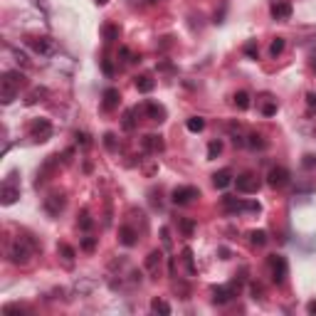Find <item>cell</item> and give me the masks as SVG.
Listing matches in <instances>:
<instances>
[{"label": "cell", "instance_id": "obj_1", "mask_svg": "<svg viewBox=\"0 0 316 316\" xmlns=\"http://www.w3.org/2000/svg\"><path fill=\"white\" fill-rule=\"evenodd\" d=\"M22 87H25V75H22V72H18V69L5 72L3 79H0V101H3V104L15 101Z\"/></svg>", "mask_w": 316, "mask_h": 316}, {"label": "cell", "instance_id": "obj_2", "mask_svg": "<svg viewBox=\"0 0 316 316\" xmlns=\"http://www.w3.org/2000/svg\"><path fill=\"white\" fill-rule=\"evenodd\" d=\"M32 250H35V244L27 237H15L8 247V260L13 264H27L30 257H32Z\"/></svg>", "mask_w": 316, "mask_h": 316}, {"label": "cell", "instance_id": "obj_3", "mask_svg": "<svg viewBox=\"0 0 316 316\" xmlns=\"http://www.w3.org/2000/svg\"><path fill=\"white\" fill-rule=\"evenodd\" d=\"M267 264H269V272H272V282L282 287L287 277H289V264H287V257H282V255H269L267 257Z\"/></svg>", "mask_w": 316, "mask_h": 316}, {"label": "cell", "instance_id": "obj_4", "mask_svg": "<svg viewBox=\"0 0 316 316\" xmlns=\"http://www.w3.org/2000/svg\"><path fill=\"white\" fill-rule=\"evenodd\" d=\"M30 138L38 141V144H45L52 138V124L47 119H32L30 124Z\"/></svg>", "mask_w": 316, "mask_h": 316}, {"label": "cell", "instance_id": "obj_5", "mask_svg": "<svg viewBox=\"0 0 316 316\" xmlns=\"http://www.w3.org/2000/svg\"><path fill=\"white\" fill-rule=\"evenodd\" d=\"M18 198H20V186H18V181H15V173H13V175H8V178L3 181V188H0V203L13 205Z\"/></svg>", "mask_w": 316, "mask_h": 316}, {"label": "cell", "instance_id": "obj_6", "mask_svg": "<svg viewBox=\"0 0 316 316\" xmlns=\"http://www.w3.org/2000/svg\"><path fill=\"white\" fill-rule=\"evenodd\" d=\"M223 207L227 213H260V203H247L242 198H223Z\"/></svg>", "mask_w": 316, "mask_h": 316}, {"label": "cell", "instance_id": "obj_7", "mask_svg": "<svg viewBox=\"0 0 316 316\" xmlns=\"http://www.w3.org/2000/svg\"><path fill=\"white\" fill-rule=\"evenodd\" d=\"M198 195H200V190L195 186H178V188H173L170 200H173V205H188V203H193V198H198Z\"/></svg>", "mask_w": 316, "mask_h": 316}, {"label": "cell", "instance_id": "obj_8", "mask_svg": "<svg viewBox=\"0 0 316 316\" xmlns=\"http://www.w3.org/2000/svg\"><path fill=\"white\" fill-rule=\"evenodd\" d=\"M235 186H237V193H244V195H252L260 190V178L255 173H242L235 178Z\"/></svg>", "mask_w": 316, "mask_h": 316}, {"label": "cell", "instance_id": "obj_9", "mask_svg": "<svg viewBox=\"0 0 316 316\" xmlns=\"http://www.w3.org/2000/svg\"><path fill=\"white\" fill-rule=\"evenodd\" d=\"M237 292H240V284H223V287H215L213 289V301L215 304H227V301H232V299L237 297Z\"/></svg>", "mask_w": 316, "mask_h": 316}, {"label": "cell", "instance_id": "obj_10", "mask_svg": "<svg viewBox=\"0 0 316 316\" xmlns=\"http://www.w3.org/2000/svg\"><path fill=\"white\" fill-rule=\"evenodd\" d=\"M64 205H67V198L62 193H50L45 198V213L52 215V218H59V213L64 210Z\"/></svg>", "mask_w": 316, "mask_h": 316}, {"label": "cell", "instance_id": "obj_11", "mask_svg": "<svg viewBox=\"0 0 316 316\" xmlns=\"http://www.w3.org/2000/svg\"><path fill=\"white\" fill-rule=\"evenodd\" d=\"M289 178H292V173H289L284 166L269 168V173H267V183H269L272 188H284L287 183H289Z\"/></svg>", "mask_w": 316, "mask_h": 316}, {"label": "cell", "instance_id": "obj_12", "mask_svg": "<svg viewBox=\"0 0 316 316\" xmlns=\"http://www.w3.org/2000/svg\"><path fill=\"white\" fill-rule=\"evenodd\" d=\"M272 18L274 20H289L292 18V13H294V8H292V3H287V0H279V3H274L272 5Z\"/></svg>", "mask_w": 316, "mask_h": 316}, {"label": "cell", "instance_id": "obj_13", "mask_svg": "<svg viewBox=\"0 0 316 316\" xmlns=\"http://www.w3.org/2000/svg\"><path fill=\"white\" fill-rule=\"evenodd\" d=\"M141 146H144V151H149V153H161V151L166 149L163 138H161V136H156V133H149V136H144Z\"/></svg>", "mask_w": 316, "mask_h": 316}, {"label": "cell", "instance_id": "obj_14", "mask_svg": "<svg viewBox=\"0 0 316 316\" xmlns=\"http://www.w3.org/2000/svg\"><path fill=\"white\" fill-rule=\"evenodd\" d=\"M119 242H121L124 247H133V244L138 242V232H136L133 227H129V225H121V227H119Z\"/></svg>", "mask_w": 316, "mask_h": 316}, {"label": "cell", "instance_id": "obj_15", "mask_svg": "<svg viewBox=\"0 0 316 316\" xmlns=\"http://www.w3.org/2000/svg\"><path fill=\"white\" fill-rule=\"evenodd\" d=\"M119 101H121V94H119V89L109 87V89L104 92V101H101V107H104V112H114V109L119 107Z\"/></svg>", "mask_w": 316, "mask_h": 316}, {"label": "cell", "instance_id": "obj_16", "mask_svg": "<svg viewBox=\"0 0 316 316\" xmlns=\"http://www.w3.org/2000/svg\"><path fill=\"white\" fill-rule=\"evenodd\" d=\"M230 183H232V170L230 168H223V170L213 173V186L218 188V190H225Z\"/></svg>", "mask_w": 316, "mask_h": 316}, {"label": "cell", "instance_id": "obj_17", "mask_svg": "<svg viewBox=\"0 0 316 316\" xmlns=\"http://www.w3.org/2000/svg\"><path fill=\"white\" fill-rule=\"evenodd\" d=\"M161 264H163V252H161V250L149 252V257H146V269H149L151 274H158V272H161Z\"/></svg>", "mask_w": 316, "mask_h": 316}, {"label": "cell", "instance_id": "obj_18", "mask_svg": "<svg viewBox=\"0 0 316 316\" xmlns=\"http://www.w3.org/2000/svg\"><path fill=\"white\" fill-rule=\"evenodd\" d=\"M144 109H146L151 121H166V109H163L161 104H156V101H146Z\"/></svg>", "mask_w": 316, "mask_h": 316}, {"label": "cell", "instance_id": "obj_19", "mask_svg": "<svg viewBox=\"0 0 316 316\" xmlns=\"http://www.w3.org/2000/svg\"><path fill=\"white\" fill-rule=\"evenodd\" d=\"M30 47L38 52V55H50L52 52V42L47 38H35V40H30Z\"/></svg>", "mask_w": 316, "mask_h": 316}, {"label": "cell", "instance_id": "obj_20", "mask_svg": "<svg viewBox=\"0 0 316 316\" xmlns=\"http://www.w3.org/2000/svg\"><path fill=\"white\" fill-rule=\"evenodd\" d=\"M153 87H156V82L151 79L149 75H141V77H136V89L141 94H149V92H153Z\"/></svg>", "mask_w": 316, "mask_h": 316}, {"label": "cell", "instance_id": "obj_21", "mask_svg": "<svg viewBox=\"0 0 316 316\" xmlns=\"http://www.w3.org/2000/svg\"><path fill=\"white\" fill-rule=\"evenodd\" d=\"M267 240H269V237H267L264 230H252V232H250V244H252V247H264Z\"/></svg>", "mask_w": 316, "mask_h": 316}, {"label": "cell", "instance_id": "obj_22", "mask_svg": "<svg viewBox=\"0 0 316 316\" xmlns=\"http://www.w3.org/2000/svg\"><path fill=\"white\" fill-rule=\"evenodd\" d=\"M186 126H188V131H193V133H200V131L205 129V119L203 116H190L186 121Z\"/></svg>", "mask_w": 316, "mask_h": 316}, {"label": "cell", "instance_id": "obj_23", "mask_svg": "<svg viewBox=\"0 0 316 316\" xmlns=\"http://www.w3.org/2000/svg\"><path fill=\"white\" fill-rule=\"evenodd\" d=\"M232 101H235V107H237L240 112H247V109H250V94L247 92H237Z\"/></svg>", "mask_w": 316, "mask_h": 316}, {"label": "cell", "instance_id": "obj_24", "mask_svg": "<svg viewBox=\"0 0 316 316\" xmlns=\"http://www.w3.org/2000/svg\"><path fill=\"white\" fill-rule=\"evenodd\" d=\"M247 146H250V149H267V141H264V138H262L260 133H250V136H247Z\"/></svg>", "mask_w": 316, "mask_h": 316}, {"label": "cell", "instance_id": "obj_25", "mask_svg": "<svg viewBox=\"0 0 316 316\" xmlns=\"http://www.w3.org/2000/svg\"><path fill=\"white\" fill-rule=\"evenodd\" d=\"M220 153H223V141H220V138H215V141H210V144H207V158H210V161H213V158H218Z\"/></svg>", "mask_w": 316, "mask_h": 316}, {"label": "cell", "instance_id": "obj_26", "mask_svg": "<svg viewBox=\"0 0 316 316\" xmlns=\"http://www.w3.org/2000/svg\"><path fill=\"white\" fill-rule=\"evenodd\" d=\"M151 309H153V311H158V314H170V306H168V301H163V299H153V301H151Z\"/></svg>", "mask_w": 316, "mask_h": 316}, {"label": "cell", "instance_id": "obj_27", "mask_svg": "<svg viewBox=\"0 0 316 316\" xmlns=\"http://www.w3.org/2000/svg\"><path fill=\"white\" fill-rule=\"evenodd\" d=\"M284 45H287V42H284V38H274V40H272V45H269V55L279 57L282 52H284Z\"/></svg>", "mask_w": 316, "mask_h": 316}, {"label": "cell", "instance_id": "obj_28", "mask_svg": "<svg viewBox=\"0 0 316 316\" xmlns=\"http://www.w3.org/2000/svg\"><path fill=\"white\" fill-rule=\"evenodd\" d=\"M178 225H181V230H183V235H186V237H193V232H195V223H193L190 218H181Z\"/></svg>", "mask_w": 316, "mask_h": 316}, {"label": "cell", "instance_id": "obj_29", "mask_svg": "<svg viewBox=\"0 0 316 316\" xmlns=\"http://www.w3.org/2000/svg\"><path fill=\"white\" fill-rule=\"evenodd\" d=\"M183 262H186L188 274H195V262H193V250H190V247L183 250Z\"/></svg>", "mask_w": 316, "mask_h": 316}, {"label": "cell", "instance_id": "obj_30", "mask_svg": "<svg viewBox=\"0 0 316 316\" xmlns=\"http://www.w3.org/2000/svg\"><path fill=\"white\" fill-rule=\"evenodd\" d=\"M104 40H107V42L119 40V27H116V25H104Z\"/></svg>", "mask_w": 316, "mask_h": 316}, {"label": "cell", "instance_id": "obj_31", "mask_svg": "<svg viewBox=\"0 0 316 316\" xmlns=\"http://www.w3.org/2000/svg\"><path fill=\"white\" fill-rule=\"evenodd\" d=\"M136 109H131V112H126V116H124V131H133L136 129Z\"/></svg>", "mask_w": 316, "mask_h": 316}, {"label": "cell", "instance_id": "obj_32", "mask_svg": "<svg viewBox=\"0 0 316 316\" xmlns=\"http://www.w3.org/2000/svg\"><path fill=\"white\" fill-rule=\"evenodd\" d=\"M92 225H94V220L89 218V213L82 210V215H79V227H82V230H92Z\"/></svg>", "mask_w": 316, "mask_h": 316}, {"label": "cell", "instance_id": "obj_33", "mask_svg": "<svg viewBox=\"0 0 316 316\" xmlns=\"http://www.w3.org/2000/svg\"><path fill=\"white\" fill-rule=\"evenodd\" d=\"M57 252H62V255H64V260H67V262H72V260H75V250H72L69 244H59V247H57Z\"/></svg>", "mask_w": 316, "mask_h": 316}, {"label": "cell", "instance_id": "obj_34", "mask_svg": "<svg viewBox=\"0 0 316 316\" xmlns=\"http://www.w3.org/2000/svg\"><path fill=\"white\" fill-rule=\"evenodd\" d=\"M45 94H47V92L38 87V89H32V92L27 94V99H25V101H27V104H35V101H40V96H45Z\"/></svg>", "mask_w": 316, "mask_h": 316}, {"label": "cell", "instance_id": "obj_35", "mask_svg": "<svg viewBox=\"0 0 316 316\" xmlns=\"http://www.w3.org/2000/svg\"><path fill=\"white\" fill-rule=\"evenodd\" d=\"M94 247H96V237H92V235H87V237L82 240V250H84V252H92Z\"/></svg>", "mask_w": 316, "mask_h": 316}, {"label": "cell", "instance_id": "obj_36", "mask_svg": "<svg viewBox=\"0 0 316 316\" xmlns=\"http://www.w3.org/2000/svg\"><path fill=\"white\" fill-rule=\"evenodd\" d=\"M244 52L252 57V59H257V52H260V50H257V42H255V40H252V42H247V45H244Z\"/></svg>", "mask_w": 316, "mask_h": 316}, {"label": "cell", "instance_id": "obj_37", "mask_svg": "<svg viewBox=\"0 0 316 316\" xmlns=\"http://www.w3.org/2000/svg\"><path fill=\"white\" fill-rule=\"evenodd\" d=\"M104 146L109 151H116V136L114 133H104Z\"/></svg>", "mask_w": 316, "mask_h": 316}, {"label": "cell", "instance_id": "obj_38", "mask_svg": "<svg viewBox=\"0 0 316 316\" xmlns=\"http://www.w3.org/2000/svg\"><path fill=\"white\" fill-rule=\"evenodd\" d=\"M77 144H82L84 149H87V146H92V138H89V133H84V131L79 133V131H77Z\"/></svg>", "mask_w": 316, "mask_h": 316}, {"label": "cell", "instance_id": "obj_39", "mask_svg": "<svg viewBox=\"0 0 316 316\" xmlns=\"http://www.w3.org/2000/svg\"><path fill=\"white\" fill-rule=\"evenodd\" d=\"M262 114H264V116H274V114H277V104H272V101L264 104V107H262Z\"/></svg>", "mask_w": 316, "mask_h": 316}, {"label": "cell", "instance_id": "obj_40", "mask_svg": "<svg viewBox=\"0 0 316 316\" xmlns=\"http://www.w3.org/2000/svg\"><path fill=\"white\" fill-rule=\"evenodd\" d=\"M306 104H309V109H311V112H316V92L306 94Z\"/></svg>", "mask_w": 316, "mask_h": 316}, {"label": "cell", "instance_id": "obj_41", "mask_svg": "<svg viewBox=\"0 0 316 316\" xmlns=\"http://www.w3.org/2000/svg\"><path fill=\"white\" fill-rule=\"evenodd\" d=\"M301 163H304V168H314L316 166V156H311V153H309V156H304V161H301Z\"/></svg>", "mask_w": 316, "mask_h": 316}, {"label": "cell", "instance_id": "obj_42", "mask_svg": "<svg viewBox=\"0 0 316 316\" xmlns=\"http://www.w3.org/2000/svg\"><path fill=\"white\" fill-rule=\"evenodd\" d=\"M161 237H163V244L170 247V232H168V227H161Z\"/></svg>", "mask_w": 316, "mask_h": 316}, {"label": "cell", "instance_id": "obj_43", "mask_svg": "<svg viewBox=\"0 0 316 316\" xmlns=\"http://www.w3.org/2000/svg\"><path fill=\"white\" fill-rule=\"evenodd\" d=\"M104 72H107V75H114V67L109 59H104Z\"/></svg>", "mask_w": 316, "mask_h": 316}, {"label": "cell", "instance_id": "obj_44", "mask_svg": "<svg viewBox=\"0 0 316 316\" xmlns=\"http://www.w3.org/2000/svg\"><path fill=\"white\" fill-rule=\"evenodd\" d=\"M306 311H309V314H316V301H309V304H306Z\"/></svg>", "mask_w": 316, "mask_h": 316}, {"label": "cell", "instance_id": "obj_45", "mask_svg": "<svg viewBox=\"0 0 316 316\" xmlns=\"http://www.w3.org/2000/svg\"><path fill=\"white\" fill-rule=\"evenodd\" d=\"M96 3H99V5H107V3H109V0H96Z\"/></svg>", "mask_w": 316, "mask_h": 316}, {"label": "cell", "instance_id": "obj_46", "mask_svg": "<svg viewBox=\"0 0 316 316\" xmlns=\"http://www.w3.org/2000/svg\"><path fill=\"white\" fill-rule=\"evenodd\" d=\"M311 67H314V72H316V59H314V64H311Z\"/></svg>", "mask_w": 316, "mask_h": 316}]
</instances>
